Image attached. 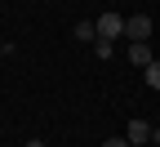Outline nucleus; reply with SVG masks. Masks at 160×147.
<instances>
[{
  "instance_id": "f03ea898",
  "label": "nucleus",
  "mask_w": 160,
  "mask_h": 147,
  "mask_svg": "<svg viewBox=\"0 0 160 147\" xmlns=\"http://www.w3.org/2000/svg\"><path fill=\"white\" fill-rule=\"evenodd\" d=\"M125 40H129V45L151 40V18H147V13H129V18H125Z\"/></svg>"
},
{
  "instance_id": "f257e3e1",
  "label": "nucleus",
  "mask_w": 160,
  "mask_h": 147,
  "mask_svg": "<svg viewBox=\"0 0 160 147\" xmlns=\"http://www.w3.org/2000/svg\"><path fill=\"white\" fill-rule=\"evenodd\" d=\"M98 40H120V36H125V18H120L116 9H107V13H98Z\"/></svg>"
},
{
  "instance_id": "20e7f679",
  "label": "nucleus",
  "mask_w": 160,
  "mask_h": 147,
  "mask_svg": "<svg viewBox=\"0 0 160 147\" xmlns=\"http://www.w3.org/2000/svg\"><path fill=\"white\" fill-rule=\"evenodd\" d=\"M125 138H129V143H151V125H147V120H129Z\"/></svg>"
},
{
  "instance_id": "7ed1b4c3",
  "label": "nucleus",
  "mask_w": 160,
  "mask_h": 147,
  "mask_svg": "<svg viewBox=\"0 0 160 147\" xmlns=\"http://www.w3.org/2000/svg\"><path fill=\"white\" fill-rule=\"evenodd\" d=\"M129 62H133V67H142V71L151 67V62H156V58H151V45H147V40H138V45H129Z\"/></svg>"
},
{
  "instance_id": "9b49d317",
  "label": "nucleus",
  "mask_w": 160,
  "mask_h": 147,
  "mask_svg": "<svg viewBox=\"0 0 160 147\" xmlns=\"http://www.w3.org/2000/svg\"><path fill=\"white\" fill-rule=\"evenodd\" d=\"M0 54H5V45H0Z\"/></svg>"
},
{
  "instance_id": "0eeeda50",
  "label": "nucleus",
  "mask_w": 160,
  "mask_h": 147,
  "mask_svg": "<svg viewBox=\"0 0 160 147\" xmlns=\"http://www.w3.org/2000/svg\"><path fill=\"white\" fill-rule=\"evenodd\" d=\"M102 147H129V138H107Z\"/></svg>"
},
{
  "instance_id": "9d476101",
  "label": "nucleus",
  "mask_w": 160,
  "mask_h": 147,
  "mask_svg": "<svg viewBox=\"0 0 160 147\" xmlns=\"http://www.w3.org/2000/svg\"><path fill=\"white\" fill-rule=\"evenodd\" d=\"M129 147H142V143H129Z\"/></svg>"
},
{
  "instance_id": "6e6552de",
  "label": "nucleus",
  "mask_w": 160,
  "mask_h": 147,
  "mask_svg": "<svg viewBox=\"0 0 160 147\" xmlns=\"http://www.w3.org/2000/svg\"><path fill=\"white\" fill-rule=\"evenodd\" d=\"M151 143H156V147H160V129H151Z\"/></svg>"
},
{
  "instance_id": "1a4fd4ad",
  "label": "nucleus",
  "mask_w": 160,
  "mask_h": 147,
  "mask_svg": "<svg viewBox=\"0 0 160 147\" xmlns=\"http://www.w3.org/2000/svg\"><path fill=\"white\" fill-rule=\"evenodd\" d=\"M27 147H45V143H40V138H31V143H27Z\"/></svg>"
},
{
  "instance_id": "423d86ee",
  "label": "nucleus",
  "mask_w": 160,
  "mask_h": 147,
  "mask_svg": "<svg viewBox=\"0 0 160 147\" xmlns=\"http://www.w3.org/2000/svg\"><path fill=\"white\" fill-rule=\"evenodd\" d=\"M142 80H147V85H151V89H160V62H151V67L142 71Z\"/></svg>"
},
{
  "instance_id": "39448f33",
  "label": "nucleus",
  "mask_w": 160,
  "mask_h": 147,
  "mask_svg": "<svg viewBox=\"0 0 160 147\" xmlns=\"http://www.w3.org/2000/svg\"><path fill=\"white\" fill-rule=\"evenodd\" d=\"M71 36H76V40H98V27H93V23H76Z\"/></svg>"
}]
</instances>
